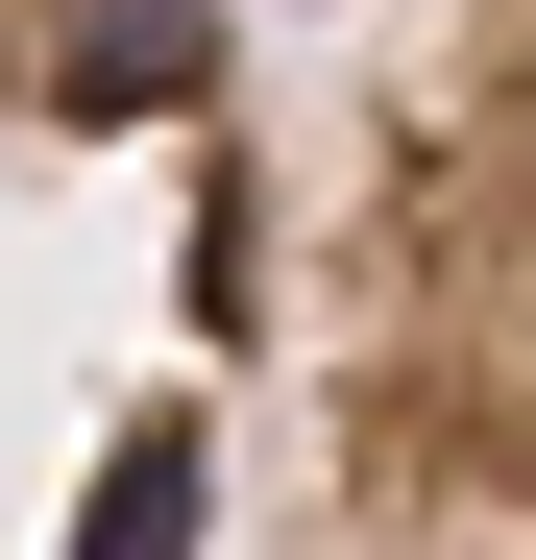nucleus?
Segmentation results:
<instances>
[{
	"label": "nucleus",
	"mask_w": 536,
	"mask_h": 560,
	"mask_svg": "<svg viewBox=\"0 0 536 560\" xmlns=\"http://www.w3.org/2000/svg\"><path fill=\"white\" fill-rule=\"evenodd\" d=\"M244 560H536V0L341 25Z\"/></svg>",
	"instance_id": "obj_2"
},
{
	"label": "nucleus",
	"mask_w": 536,
	"mask_h": 560,
	"mask_svg": "<svg viewBox=\"0 0 536 560\" xmlns=\"http://www.w3.org/2000/svg\"><path fill=\"white\" fill-rule=\"evenodd\" d=\"M293 390V122L244 0H0V560H220Z\"/></svg>",
	"instance_id": "obj_1"
}]
</instances>
